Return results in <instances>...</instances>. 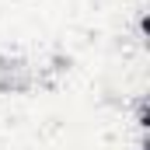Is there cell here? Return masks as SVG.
Returning <instances> with one entry per match:
<instances>
[]
</instances>
